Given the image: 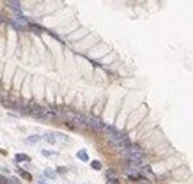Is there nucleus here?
<instances>
[{
    "label": "nucleus",
    "instance_id": "1",
    "mask_svg": "<svg viewBox=\"0 0 193 184\" xmlns=\"http://www.w3.org/2000/svg\"><path fill=\"white\" fill-rule=\"evenodd\" d=\"M85 126H87V128H92V129H103L105 128V124H103L99 119H96V117H85Z\"/></svg>",
    "mask_w": 193,
    "mask_h": 184
},
{
    "label": "nucleus",
    "instance_id": "2",
    "mask_svg": "<svg viewBox=\"0 0 193 184\" xmlns=\"http://www.w3.org/2000/svg\"><path fill=\"white\" fill-rule=\"evenodd\" d=\"M41 138L46 142V144H52V145H55V144H58L57 138H55V135L53 133H46V135H41Z\"/></svg>",
    "mask_w": 193,
    "mask_h": 184
},
{
    "label": "nucleus",
    "instance_id": "3",
    "mask_svg": "<svg viewBox=\"0 0 193 184\" xmlns=\"http://www.w3.org/2000/svg\"><path fill=\"white\" fill-rule=\"evenodd\" d=\"M43 138H41V135H32V136H27L25 138V144L27 145H32V144H39Z\"/></svg>",
    "mask_w": 193,
    "mask_h": 184
},
{
    "label": "nucleus",
    "instance_id": "4",
    "mask_svg": "<svg viewBox=\"0 0 193 184\" xmlns=\"http://www.w3.org/2000/svg\"><path fill=\"white\" fill-rule=\"evenodd\" d=\"M7 5H11V9L16 11V14H21V5L18 0H7Z\"/></svg>",
    "mask_w": 193,
    "mask_h": 184
},
{
    "label": "nucleus",
    "instance_id": "5",
    "mask_svg": "<svg viewBox=\"0 0 193 184\" xmlns=\"http://www.w3.org/2000/svg\"><path fill=\"white\" fill-rule=\"evenodd\" d=\"M43 175H44V179H55V177H57V170H53V168H44Z\"/></svg>",
    "mask_w": 193,
    "mask_h": 184
},
{
    "label": "nucleus",
    "instance_id": "6",
    "mask_svg": "<svg viewBox=\"0 0 193 184\" xmlns=\"http://www.w3.org/2000/svg\"><path fill=\"white\" fill-rule=\"evenodd\" d=\"M106 179H108V183H110V184H117L115 172H114V170H108V172H106Z\"/></svg>",
    "mask_w": 193,
    "mask_h": 184
},
{
    "label": "nucleus",
    "instance_id": "7",
    "mask_svg": "<svg viewBox=\"0 0 193 184\" xmlns=\"http://www.w3.org/2000/svg\"><path fill=\"white\" fill-rule=\"evenodd\" d=\"M76 158H78V159H82V161H89V154H87L85 150H78Z\"/></svg>",
    "mask_w": 193,
    "mask_h": 184
},
{
    "label": "nucleus",
    "instance_id": "8",
    "mask_svg": "<svg viewBox=\"0 0 193 184\" xmlns=\"http://www.w3.org/2000/svg\"><path fill=\"white\" fill-rule=\"evenodd\" d=\"M53 135H55L57 142H64V144H67V142H69V138H67L66 135H62V133H53Z\"/></svg>",
    "mask_w": 193,
    "mask_h": 184
},
{
    "label": "nucleus",
    "instance_id": "9",
    "mask_svg": "<svg viewBox=\"0 0 193 184\" xmlns=\"http://www.w3.org/2000/svg\"><path fill=\"white\" fill-rule=\"evenodd\" d=\"M41 154H43V156H46V158H52V156H57L58 152H55V150H46V149H43V150H41Z\"/></svg>",
    "mask_w": 193,
    "mask_h": 184
},
{
    "label": "nucleus",
    "instance_id": "10",
    "mask_svg": "<svg viewBox=\"0 0 193 184\" xmlns=\"http://www.w3.org/2000/svg\"><path fill=\"white\" fill-rule=\"evenodd\" d=\"M14 159H16V161H30V158H28L27 154H16Z\"/></svg>",
    "mask_w": 193,
    "mask_h": 184
},
{
    "label": "nucleus",
    "instance_id": "11",
    "mask_svg": "<svg viewBox=\"0 0 193 184\" xmlns=\"http://www.w3.org/2000/svg\"><path fill=\"white\" fill-rule=\"evenodd\" d=\"M91 166H92V168H94V170H101V163H99V161H92V163H91Z\"/></svg>",
    "mask_w": 193,
    "mask_h": 184
},
{
    "label": "nucleus",
    "instance_id": "12",
    "mask_svg": "<svg viewBox=\"0 0 193 184\" xmlns=\"http://www.w3.org/2000/svg\"><path fill=\"white\" fill-rule=\"evenodd\" d=\"M19 175L25 177V179H30V174H27V172H23V170H19Z\"/></svg>",
    "mask_w": 193,
    "mask_h": 184
}]
</instances>
